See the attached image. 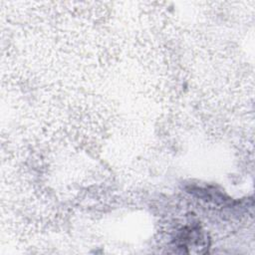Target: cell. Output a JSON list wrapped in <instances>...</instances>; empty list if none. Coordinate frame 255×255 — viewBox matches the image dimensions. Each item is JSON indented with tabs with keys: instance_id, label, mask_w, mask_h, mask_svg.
<instances>
[{
	"instance_id": "1",
	"label": "cell",
	"mask_w": 255,
	"mask_h": 255,
	"mask_svg": "<svg viewBox=\"0 0 255 255\" xmlns=\"http://www.w3.org/2000/svg\"><path fill=\"white\" fill-rule=\"evenodd\" d=\"M177 248H180L183 252L186 253H202L201 249L207 247V240L202 234H200L199 229L190 228L184 229L178 235L175 240Z\"/></svg>"
}]
</instances>
